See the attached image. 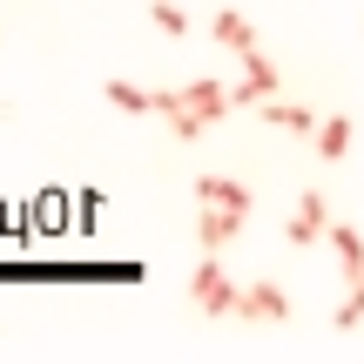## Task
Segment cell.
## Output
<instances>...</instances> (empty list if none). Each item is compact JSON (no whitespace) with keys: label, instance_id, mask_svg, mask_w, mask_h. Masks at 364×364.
Wrapping results in <instances>:
<instances>
[{"label":"cell","instance_id":"5","mask_svg":"<svg viewBox=\"0 0 364 364\" xmlns=\"http://www.w3.org/2000/svg\"><path fill=\"white\" fill-rule=\"evenodd\" d=\"M324 236H331V203H324L317 189H304L297 209L284 216V243H290V250H311V243H324Z\"/></svg>","mask_w":364,"mask_h":364},{"label":"cell","instance_id":"1","mask_svg":"<svg viewBox=\"0 0 364 364\" xmlns=\"http://www.w3.org/2000/svg\"><path fill=\"white\" fill-rule=\"evenodd\" d=\"M236 290H243V284H236V277L203 250V263L189 270V304H196L203 317H236Z\"/></svg>","mask_w":364,"mask_h":364},{"label":"cell","instance_id":"14","mask_svg":"<svg viewBox=\"0 0 364 364\" xmlns=\"http://www.w3.org/2000/svg\"><path fill=\"white\" fill-rule=\"evenodd\" d=\"M162 122H169V135H176V142H196V135H209V122L196 115V108H169Z\"/></svg>","mask_w":364,"mask_h":364},{"label":"cell","instance_id":"10","mask_svg":"<svg viewBox=\"0 0 364 364\" xmlns=\"http://www.w3.org/2000/svg\"><path fill=\"white\" fill-rule=\"evenodd\" d=\"M351 142H358V122L351 115H324V122H317V135H311V149L324 162H344V156H351Z\"/></svg>","mask_w":364,"mask_h":364},{"label":"cell","instance_id":"12","mask_svg":"<svg viewBox=\"0 0 364 364\" xmlns=\"http://www.w3.org/2000/svg\"><path fill=\"white\" fill-rule=\"evenodd\" d=\"M108 108L115 115H156V88H135V81H108Z\"/></svg>","mask_w":364,"mask_h":364},{"label":"cell","instance_id":"3","mask_svg":"<svg viewBox=\"0 0 364 364\" xmlns=\"http://www.w3.org/2000/svg\"><path fill=\"white\" fill-rule=\"evenodd\" d=\"M236 317H243V324H284L290 317V290L277 284V277H250V284L236 290Z\"/></svg>","mask_w":364,"mask_h":364},{"label":"cell","instance_id":"9","mask_svg":"<svg viewBox=\"0 0 364 364\" xmlns=\"http://www.w3.org/2000/svg\"><path fill=\"white\" fill-rule=\"evenodd\" d=\"M196 203H230V209H257V189L243 176H196Z\"/></svg>","mask_w":364,"mask_h":364},{"label":"cell","instance_id":"11","mask_svg":"<svg viewBox=\"0 0 364 364\" xmlns=\"http://www.w3.org/2000/svg\"><path fill=\"white\" fill-rule=\"evenodd\" d=\"M331 257H338V270H344V284H351V277L364 270V236H358V223H331Z\"/></svg>","mask_w":364,"mask_h":364},{"label":"cell","instance_id":"4","mask_svg":"<svg viewBox=\"0 0 364 364\" xmlns=\"http://www.w3.org/2000/svg\"><path fill=\"white\" fill-rule=\"evenodd\" d=\"M250 230V209H230V203H196V250H230L236 236Z\"/></svg>","mask_w":364,"mask_h":364},{"label":"cell","instance_id":"15","mask_svg":"<svg viewBox=\"0 0 364 364\" xmlns=\"http://www.w3.org/2000/svg\"><path fill=\"white\" fill-rule=\"evenodd\" d=\"M149 21H156L162 34H189V14H182L176 0H156V7H149Z\"/></svg>","mask_w":364,"mask_h":364},{"label":"cell","instance_id":"8","mask_svg":"<svg viewBox=\"0 0 364 364\" xmlns=\"http://www.w3.org/2000/svg\"><path fill=\"white\" fill-rule=\"evenodd\" d=\"M209 41L230 48V54H250V48H257V21H250L243 7H216V14H209Z\"/></svg>","mask_w":364,"mask_h":364},{"label":"cell","instance_id":"6","mask_svg":"<svg viewBox=\"0 0 364 364\" xmlns=\"http://www.w3.org/2000/svg\"><path fill=\"white\" fill-rule=\"evenodd\" d=\"M182 108H196V115L216 129V122L236 108V88H230V81H216V75H196V81H182Z\"/></svg>","mask_w":364,"mask_h":364},{"label":"cell","instance_id":"7","mask_svg":"<svg viewBox=\"0 0 364 364\" xmlns=\"http://www.w3.org/2000/svg\"><path fill=\"white\" fill-rule=\"evenodd\" d=\"M257 115L270 122L277 135H297V142H311V135H317V122H324V115H317L311 102H284V95H270V102H263Z\"/></svg>","mask_w":364,"mask_h":364},{"label":"cell","instance_id":"13","mask_svg":"<svg viewBox=\"0 0 364 364\" xmlns=\"http://www.w3.org/2000/svg\"><path fill=\"white\" fill-rule=\"evenodd\" d=\"M331 324H338V331H358V324H364V270L351 277V290L338 297V311H331Z\"/></svg>","mask_w":364,"mask_h":364},{"label":"cell","instance_id":"2","mask_svg":"<svg viewBox=\"0 0 364 364\" xmlns=\"http://www.w3.org/2000/svg\"><path fill=\"white\" fill-rule=\"evenodd\" d=\"M236 61H243V75L230 81V88H236V108H263L270 95H284V68H277V61H270L263 48L236 54Z\"/></svg>","mask_w":364,"mask_h":364}]
</instances>
